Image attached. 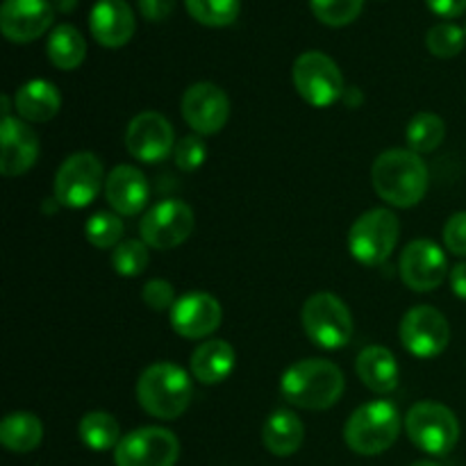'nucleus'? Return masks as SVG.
I'll return each mask as SVG.
<instances>
[{
  "label": "nucleus",
  "instance_id": "nucleus-1",
  "mask_svg": "<svg viewBox=\"0 0 466 466\" xmlns=\"http://www.w3.org/2000/svg\"><path fill=\"white\" fill-rule=\"evenodd\" d=\"M371 177L376 194L394 208H414L421 203L431 182L421 155L403 148H391L378 155Z\"/></svg>",
  "mask_w": 466,
  "mask_h": 466
},
{
  "label": "nucleus",
  "instance_id": "nucleus-2",
  "mask_svg": "<svg viewBox=\"0 0 466 466\" xmlns=\"http://www.w3.org/2000/svg\"><path fill=\"white\" fill-rule=\"evenodd\" d=\"M344 376L328 360H300L282 376V396L300 410H328L344 394Z\"/></svg>",
  "mask_w": 466,
  "mask_h": 466
},
{
  "label": "nucleus",
  "instance_id": "nucleus-3",
  "mask_svg": "<svg viewBox=\"0 0 466 466\" xmlns=\"http://www.w3.org/2000/svg\"><path fill=\"white\" fill-rule=\"evenodd\" d=\"M194 396V385L185 369L171 362L150 364L137 382L139 405L155 419L173 421L187 412Z\"/></svg>",
  "mask_w": 466,
  "mask_h": 466
},
{
  "label": "nucleus",
  "instance_id": "nucleus-4",
  "mask_svg": "<svg viewBox=\"0 0 466 466\" xmlns=\"http://www.w3.org/2000/svg\"><path fill=\"white\" fill-rule=\"evenodd\" d=\"M400 432V414L387 400H373L350 414L344 428L349 449L358 455H380L396 444Z\"/></svg>",
  "mask_w": 466,
  "mask_h": 466
},
{
  "label": "nucleus",
  "instance_id": "nucleus-5",
  "mask_svg": "<svg viewBox=\"0 0 466 466\" xmlns=\"http://www.w3.org/2000/svg\"><path fill=\"white\" fill-rule=\"evenodd\" d=\"M400 223L390 209H371L353 223L349 232V250L364 267H380L399 244Z\"/></svg>",
  "mask_w": 466,
  "mask_h": 466
},
{
  "label": "nucleus",
  "instance_id": "nucleus-6",
  "mask_svg": "<svg viewBox=\"0 0 466 466\" xmlns=\"http://www.w3.org/2000/svg\"><path fill=\"white\" fill-rule=\"evenodd\" d=\"M412 444L428 455H449L460 440V421L446 405L423 400L405 417Z\"/></svg>",
  "mask_w": 466,
  "mask_h": 466
},
{
  "label": "nucleus",
  "instance_id": "nucleus-7",
  "mask_svg": "<svg viewBox=\"0 0 466 466\" xmlns=\"http://www.w3.org/2000/svg\"><path fill=\"white\" fill-rule=\"evenodd\" d=\"M303 328L314 344L326 350H337L353 337V317L344 300L328 291H319L305 300Z\"/></svg>",
  "mask_w": 466,
  "mask_h": 466
},
{
  "label": "nucleus",
  "instance_id": "nucleus-8",
  "mask_svg": "<svg viewBox=\"0 0 466 466\" xmlns=\"http://www.w3.org/2000/svg\"><path fill=\"white\" fill-rule=\"evenodd\" d=\"M294 86L312 107H330L344 96L346 85L335 59L319 50L303 53L294 62Z\"/></svg>",
  "mask_w": 466,
  "mask_h": 466
},
{
  "label": "nucleus",
  "instance_id": "nucleus-9",
  "mask_svg": "<svg viewBox=\"0 0 466 466\" xmlns=\"http://www.w3.org/2000/svg\"><path fill=\"white\" fill-rule=\"evenodd\" d=\"M105 180L103 164L94 153H76L64 159L55 173V200L64 208H86L98 196Z\"/></svg>",
  "mask_w": 466,
  "mask_h": 466
},
{
  "label": "nucleus",
  "instance_id": "nucleus-10",
  "mask_svg": "<svg viewBox=\"0 0 466 466\" xmlns=\"http://www.w3.org/2000/svg\"><path fill=\"white\" fill-rule=\"evenodd\" d=\"M180 441L167 428H139L123 437L114 449L116 466H176Z\"/></svg>",
  "mask_w": 466,
  "mask_h": 466
},
{
  "label": "nucleus",
  "instance_id": "nucleus-11",
  "mask_svg": "<svg viewBox=\"0 0 466 466\" xmlns=\"http://www.w3.org/2000/svg\"><path fill=\"white\" fill-rule=\"evenodd\" d=\"M194 212L182 200H162L141 218V241L157 250H168L189 239L194 232Z\"/></svg>",
  "mask_w": 466,
  "mask_h": 466
},
{
  "label": "nucleus",
  "instance_id": "nucleus-12",
  "mask_svg": "<svg viewBox=\"0 0 466 466\" xmlns=\"http://www.w3.org/2000/svg\"><path fill=\"white\" fill-rule=\"evenodd\" d=\"M400 341L417 358H437L451 341V326L440 309L417 305L403 317L399 328Z\"/></svg>",
  "mask_w": 466,
  "mask_h": 466
},
{
  "label": "nucleus",
  "instance_id": "nucleus-13",
  "mask_svg": "<svg viewBox=\"0 0 466 466\" xmlns=\"http://www.w3.org/2000/svg\"><path fill=\"white\" fill-rule=\"evenodd\" d=\"M182 116L198 135H217L230 116V100L226 91L212 82H196L182 96Z\"/></svg>",
  "mask_w": 466,
  "mask_h": 466
},
{
  "label": "nucleus",
  "instance_id": "nucleus-14",
  "mask_svg": "<svg viewBox=\"0 0 466 466\" xmlns=\"http://www.w3.org/2000/svg\"><path fill=\"white\" fill-rule=\"evenodd\" d=\"M176 146L173 126L159 112H141L126 130V148L139 162H162Z\"/></svg>",
  "mask_w": 466,
  "mask_h": 466
},
{
  "label": "nucleus",
  "instance_id": "nucleus-15",
  "mask_svg": "<svg viewBox=\"0 0 466 466\" xmlns=\"http://www.w3.org/2000/svg\"><path fill=\"white\" fill-rule=\"evenodd\" d=\"M449 262L435 241L417 239L400 255V278L412 291H432L446 280Z\"/></svg>",
  "mask_w": 466,
  "mask_h": 466
},
{
  "label": "nucleus",
  "instance_id": "nucleus-16",
  "mask_svg": "<svg viewBox=\"0 0 466 466\" xmlns=\"http://www.w3.org/2000/svg\"><path fill=\"white\" fill-rule=\"evenodd\" d=\"M55 7L48 0H5L0 30L14 44H30L53 25Z\"/></svg>",
  "mask_w": 466,
  "mask_h": 466
},
{
  "label": "nucleus",
  "instance_id": "nucleus-17",
  "mask_svg": "<svg viewBox=\"0 0 466 466\" xmlns=\"http://www.w3.org/2000/svg\"><path fill=\"white\" fill-rule=\"evenodd\" d=\"M221 303L214 296L194 291L176 300L171 309V326L185 339H200L221 326Z\"/></svg>",
  "mask_w": 466,
  "mask_h": 466
},
{
  "label": "nucleus",
  "instance_id": "nucleus-18",
  "mask_svg": "<svg viewBox=\"0 0 466 466\" xmlns=\"http://www.w3.org/2000/svg\"><path fill=\"white\" fill-rule=\"evenodd\" d=\"M0 171L3 176L14 177L32 168V164L39 157V137L27 126L25 121L16 116H3L0 126Z\"/></svg>",
  "mask_w": 466,
  "mask_h": 466
},
{
  "label": "nucleus",
  "instance_id": "nucleus-19",
  "mask_svg": "<svg viewBox=\"0 0 466 466\" xmlns=\"http://www.w3.org/2000/svg\"><path fill=\"white\" fill-rule=\"evenodd\" d=\"M94 39L105 48H121L135 35V14L126 0H98L89 14Z\"/></svg>",
  "mask_w": 466,
  "mask_h": 466
},
{
  "label": "nucleus",
  "instance_id": "nucleus-20",
  "mask_svg": "<svg viewBox=\"0 0 466 466\" xmlns=\"http://www.w3.org/2000/svg\"><path fill=\"white\" fill-rule=\"evenodd\" d=\"M148 182L146 176L135 167H121L114 168L105 180V198H107L109 208L118 214V217H135L148 203Z\"/></svg>",
  "mask_w": 466,
  "mask_h": 466
},
{
  "label": "nucleus",
  "instance_id": "nucleus-21",
  "mask_svg": "<svg viewBox=\"0 0 466 466\" xmlns=\"http://www.w3.org/2000/svg\"><path fill=\"white\" fill-rule=\"evenodd\" d=\"M358 376L376 394H390L399 387V362L382 346H369L358 355Z\"/></svg>",
  "mask_w": 466,
  "mask_h": 466
},
{
  "label": "nucleus",
  "instance_id": "nucleus-22",
  "mask_svg": "<svg viewBox=\"0 0 466 466\" xmlns=\"http://www.w3.org/2000/svg\"><path fill=\"white\" fill-rule=\"evenodd\" d=\"M59 105H62V96H59L57 86L48 80L25 82L14 98L18 116L30 123L50 121L59 112Z\"/></svg>",
  "mask_w": 466,
  "mask_h": 466
},
{
  "label": "nucleus",
  "instance_id": "nucleus-23",
  "mask_svg": "<svg viewBox=\"0 0 466 466\" xmlns=\"http://www.w3.org/2000/svg\"><path fill=\"white\" fill-rule=\"evenodd\" d=\"M235 369V350L228 341L212 339L200 344L191 355V373L203 385H218Z\"/></svg>",
  "mask_w": 466,
  "mask_h": 466
},
{
  "label": "nucleus",
  "instance_id": "nucleus-24",
  "mask_svg": "<svg viewBox=\"0 0 466 466\" xmlns=\"http://www.w3.org/2000/svg\"><path fill=\"white\" fill-rule=\"evenodd\" d=\"M262 440L268 453L278 455V458H289L303 446L305 426L294 412L278 410L264 423Z\"/></svg>",
  "mask_w": 466,
  "mask_h": 466
},
{
  "label": "nucleus",
  "instance_id": "nucleus-25",
  "mask_svg": "<svg viewBox=\"0 0 466 466\" xmlns=\"http://www.w3.org/2000/svg\"><path fill=\"white\" fill-rule=\"evenodd\" d=\"M44 440V426L30 412H12L0 423V441L12 453H30Z\"/></svg>",
  "mask_w": 466,
  "mask_h": 466
},
{
  "label": "nucleus",
  "instance_id": "nucleus-26",
  "mask_svg": "<svg viewBox=\"0 0 466 466\" xmlns=\"http://www.w3.org/2000/svg\"><path fill=\"white\" fill-rule=\"evenodd\" d=\"M86 41L80 30L68 23L55 27L48 36V59L62 71H73L85 62Z\"/></svg>",
  "mask_w": 466,
  "mask_h": 466
},
{
  "label": "nucleus",
  "instance_id": "nucleus-27",
  "mask_svg": "<svg viewBox=\"0 0 466 466\" xmlns=\"http://www.w3.org/2000/svg\"><path fill=\"white\" fill-rule=\"evenodd\" d=\"M80 440L86 449L103 453V451L116 449L121 441V428L112 414L89 412L80 421Z\"/></svg>",
  "mask_w": 466,
  "mask_h": 466
},
{
  "label": "nucleus",
  "instance_id": "nucleus-28",
  "mask_svg": "<svg viewBox=\"0 0 466 466\" xmlns=\"http://www.w3.org/2000/svg\"><path fill=\"white\" fill-rule=\"evenodd\" d=\"M405 137H408L410 150H414V153L419 155L432 153V150L440 148L441 141H444L446 126L444 121H441V116H437V114L421 112L408 123Z\"/></svg>",
  "mask_w": 466,
  "mask_h": 466
},
{
  "label": "nucleus",
  "instance_id": "nucleus-29",
  "mask_svg": "<svg viewBox=\"0 0 466 466\" xmlns=\"http://www.w3.org/2000/svg\"><path fill=\"white\" fill-rule=\"evenodd\" d=\"M187 12L209 27H226L239 16V0H185Z\"/></svg>",
  "mask_w": 466,
  "mask_h": 466
},
{
  "label": "nucleus",
  "instance_id": "nucleus-30",
  "mask_svg": "<svg viewBox=\"0 0 466 466\" xmlns=\"http://www.w3.org/2000/svg\"><path fill=\"white\" fill-rule=\"evenodd\" d=\"M314 16L330 27L353 23L364 7V0H309Z\"/></svg>",
  "mask_w": 466,
  "mask_h": 466
},
{
  "label": "nucleus",
  "instance_id": "nucleus-31",
  "mask_svg": "<svg viewBox=\"0 0 466 466\" xmlns=\"http://www.w3.org/2000/svg\"><path fill=\"white\" fill-rule=\"evenodd\" d=\"M112 267L123 278H135L141 271H146V267H148V248H146V241H121L112 253Z\"/></svg>",
  "mask_w": 466,
  "mask_h": 466
},
{
  "label": "nucleus",
  "instance_id": "nucleus-32",
  "mask_svg": "<svg viewBox=\"0 0 466 466\" xmlns=\"http://www.w3.org/2000/svg\"><path fill=\"white\" fill-rule=\"evenodd\" d=\"M85 235L89 244H94L96 248H112L118 246L123 237V218L118 214L109 212H98L86 221Z\"/></svg>",
  "mask_w": 466,
  "mask_h": 466
},
{
  "label": "nucleus",
  "instance_id": "nucleus-33",
  "mask_svg": "<svg viewBox=\"0 0 466 466\" xmlns=\"http://www.w3.org/2000/svg\"><path fill=\"white\" fill-rule=\"evenodd\" d=\"M428 50H431L435 57L451 59L455 55L462 53L466 44V32L455 23H440V25L431 27L426 36Z\"/></svg>",
  "mask_w": 466,
  "mask_h": 466
},
{
  "label": "nucleus",
  "instance_id": "nucleus-34",
  "mask_svg": "<svg viewBox=\"0 0 466 466\" xmlns=\"http://www.w3.org/2000/svg\"><path fill=\"white\" fill-rule=\"evenodd\" d=\"M205 155L208 150H205L200 137H185L176 144V164L182 171H196L198 167H203Z\"/></svg>",
  "mask_w": 466,
  "mask_h": 466
},
{
  "label": "nucleus",
  "instance_id": "nucleus-35",
  "mask_svg": "<svg viewBox=\"0 0 466 466\" xmlns=\"http://www.w3.org/2000/svg\"><path fill=\"white\" fill-rule=\"evenodd\" d=\"M141 299H144V303L150 309L164 312V309H173V305H176V291H173L171 282L155 278V280L146 282L144 291H141Z\"/></svg>",
  "mask_w": 466,
  "mask_h": 466
},
{
  "label": "nucleus",
  "instance_id": "nucleus-36",
  "mask_svg": "<svg viewBox=\"0 0 466 466\" xmlns=\"http://www.w3.org/2000/svg\"><path fill=\"white\" fill-rule=\"evenodd\" d=\"M444 244L458 258H466V212H458L449 218L444 228Z\"/></svg>",
  "mask_w": 466,
  "mask_h": 466
},
{
  "label": "nucleus",
  "instance_id": "nucleus-37",
  "mask_svg": "<svg viewBox=\"0 0 466 466\" xmlns=\"http://www.w3.org/2000/svg\"><path fill=\"white\" fill-rule=\"evenodd\" d=\"M176 3L177 0H139V9L148 21H164L167 16H171Z\"/></svg>",
  "mask_w": 466,
  "mask_h": 466
},
{
  "label": "nucleus",
  "instance_id": "nucleus-38",
  "mask_svg": "<svg viewBox=\"0 0 466 466\" xmlns=\"http://www.w3.org/2000/svg\"><path fill=\"white\" fill-rule=\"evenodd\" d=\"M426 3L431 12L444 18H455L466 12V0H426Z\"/></svg>",
  "mask_w": 466,
  "mask_h": 466
},
{
  "label": "nucleus",
  "instance_id": "nucleus-39",
  "mask_svg": "<svg viewBox=\"0 0 466 466\" xmlns=\"http://www.w3.org/2000/svg\"><path fill=\"white\" fill-rule=\"evenodd\" d=\"M451 287H453V294L466 300V262L458 264V267L451 271Z\"/></svg>",
  "mask_w": 466,
  "mask_h": 466
},
{
  "label": "nucleus",
  "instance_id": "nucleus-40",
  "mask_svg": "<svg viewBox=\"0 0 466 466\" xmlns=\"http://www.w3.org/2000/svg\"><path fill=\"white\" fill-rule=\"evenodd\" d=\"M77 0H53V7L57 9V12H71V9H76Z\"/></svg>",
  "mask_w": 466,
  "mask_h": 466
},
{
  "label": "nucleus",
  "instance_id": "nucleus-41",
  "mask_svg": "<svg viewBox=\"0 0 466 466\" xmlns=\"http://www.w3.org/2000/svg\"><path fill=\"white\" fill-rule=\"evenodd\" d=\"M412 466H440V464L431 462V460H421V462H414Z\"/></svg>",
  "mask_w": 466,
  "mask_h": 466
}]
</instances>
